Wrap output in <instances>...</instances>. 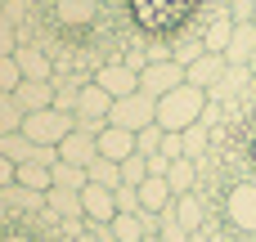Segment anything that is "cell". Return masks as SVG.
I'll return each mask as SVG.
<instances>
[{
	"label": "cell",
	"instance_id": "28",
	"mask_svg": "<svg viewBox=\"0 0 256 242\" xmlns=\"http://www.w3.org/2000/svg\"><path fill=\"white\" fill-rule=\"evenodd\" d=\"M162 135H166V130H162L158 121H153V126H144V130H135V153H140V157L162 153Z\"/></svg>",
	"mask_w": 256,
	"mask_h": 242
},
{
	"label": "cell",
	"instance_id": "1",
	"mask_svg": "<svg viewBox=\"0 0 256 242\" xmlns=\"http://www.w3.org/2000/svg\"><path fill=\"white\" fill-rule=\"evenodd\" d=\"M202 108H207V94L198 85H176L171 94L158 99V126L162 130H189L194 121H202Z\"/></svg>",
	"mask_w": 256,
	"mask_h": 242
},
{
	"label": "cell",
	"instance_id": "43",
	"mask_svg": "<svg viewBox=\"0 0 256 242\" xmlns=\"http://www.w3.org/2000/svg\"><path fill=\"white\" fill-rule=\"evenodd\" d=\"M4 242H27V238H4Z\"/></svg>",
	"mask_w": 256,
	"mask_h": 242
},
{
	"label": "cell",
	"instance_id": "10",
	"mask_svg": "<svg viewBox=\"0 0 256 242\" xmlns=\"http://www.w3.org/2000/svg\"><path fill=\"white\" fill-rule=\"evenodd\" d=\"M99 157V139L86 135V130H72L63 144H58V162H72V166H90Z\"/></svg>",
	"mask_w": 256,
	"mask_h": 242
},
{
	"label": "cell",
	"instance_id": "9",
	"mask_svg": "<svg viewBox=\"0 0 256 242\" xmlns=\"http://www.w3.org/2000/svg\"><path fill=\"white\" fill-rule=\"evenodd\" d=\"M14 58H18V67H22V81H50L58 67H54V58L40 49V45H18L14 49Z\"/></svg>",
	"mask_w": 256,
	"mask_h": 242
},
{
	"label": "cell",
	"instance_id": "44",
	"mask_svg": "<svg viewBox=\"0 0 256 242\" xmlns=\"http://www.w3.org/2000/svg\"><path fill=\"white\" fill-rule=\"evenodd\" d=\"M4 4H9V0H0V9H4Z\"/></svg>",
	"mask_w": 256,
	"mask_h": 242
},
{
	"label": "cell",
	"instance_id": "14",
	"mask_svg": "<svg viewBox=\"0 0 256 242\" xmlns=\"http://www.w3.org/2000/svg\"><path fill=\"white\" fill-rule=\"evenodd\" d=\"M94 139H99V157H108V162H126L135 153V135L122 130V126H104Z\"/></svg>",
	"mask_w": 256,
	"mask_h": 242
},
{
	"label": "cell",
	"instance_id": "22",
	"mask_svg": "<svg viewBox=\"0 0 256 242\" xmlns=\"http://www.w3.org/2000/svg\"><path fill=\"white\" fill-rule=\"evenodd\" d=\"M14 184H18V189H27V193H45V189L54 184V175H50V166H45V162H22V166H18V175H14Z\"/></svg>",
	"mask_w": 256,
	"mask_h": 242
},
{
	"label": "cell",
	"instance_id": "4",
	"mask_svg": "<svg viewBox=\"0 0 256 242\" xmlns=\"http://www.w3.org/2000/svg\"><path fill=\"white\" fill-rule=\"evenodd\" d=\"M158 121V99L153 94H144V90H135V94H126V99H112V117H108V126H122V130H144V126H153Z\"/></svg>",
	"mask_w": 256,
	"mask_h": 242
},
{
	"label": "cell",
	"instance_id": "31",
	"mask_svg": "<svg viewBox=\"0 0 256 242\" xmlns=\"http://www.w3.org/2000/svg\"><path fill=\"white\" fill-rule=\"evenodd\" d=\"M18 85H22V67H18V58H14V54H4V58H0V90H9V94H14Z\"/></svg>",
	"mask_w": 256,
	"mask_h": 242
},
{
	"label": "cell",
	"instance_id": "7",
	"mask_svg": "<svg viewBox=\"0 0 256 242\" xmlns=\"http://www.w3.org/2000/svg\"><path fill=\"white\" fill-rule=\"evenodd\" d=\"M81 216H86V225H108V220L117 216V198H112V189H104V184H86V189H81Z\"/></svg>",
	"mask_w": 256,
	"mask_h": 242
},
{
	"label": "cell",
	"instance_id": "6",
	"mask_svg": "<svg viewBox=\"0 0 256 242\" xmlns=\"http://www.w3.org/2000/svg\"><path fill=\"white\" fill-rule=\"evenodd\" d=\"M90 81H94V85H104L112 99H126V94H135V90H140V72H135L130 63H104Z\"/></svg>",
	"mask_w": 256,
	"mask_h": 242
},
{
	"label": "cell",
	"instance_id": "23",
	"mask_svg": "<svg viewBox=\"0 0 256 242\" xmlns=\"http://www.w3.org/2000/svg\"><path fill=\"white\" fill-rule=\"evenodd\" d=\"M230 36H234V22H230L225 13H216V18H207V27H202V49H212V54H225Z\"/></svg>",
	"mask_w": 256,
	"mask_h": 242
},
{
	"label": "cell",
	"instance_id": "37",
	"mask_svg": "<svg viewBox=\"0 0 256 242\" xmlns=\"http://www.w3.org/2000/svg\"><path fill=\"white\" fill-rule=\"evenodd\" d=\"M166 171H171V157L153 153V157H148V175H166Z\"/></svg>",
	"mask_w": 256,
	"mask_h": 242
},
{
	"label": "cell",
	"instance_id": "19",
	"mask_svg": "<svg viewBox=\"0 0 256 242\" xmlns=\"http://www.w3.org/2000/svg\"><path fill=\"white\" fill-rule=\"evenodd\" d=\"M176 220H180L189 234L207 225V202H202V193H198V189H194V193H180V198H176Z\"/></svg>",
	"mask_w": 256,
	"mask_h": 242
},
{
	"label": "cell",
	"instance_id": "39",
	"mask_svg": "<svg viewBox=\"0 0 256 242\" xmlns=\"http://www.w3.org/2000/svg\"><path fill=\"white\" fill-rule=\"evenodd\" d=\"M189 242H212V238H207L202 229H194V234H189Z\"/></svg>",
	"mask_w": 256,
	"mask_h": 242
},
{
	"label": "cell",
	"instance_id": "34",
	"mask_svg": "<svg viewBox=\"0 0 256 242\" xmlns=\"http://www.w3.org/2000/svg\"><path fill=\"white\" fill-rule=\"evenodd\" d=\"M198 54H207V49H202V40H184L180 49H171V58H176L180 67H189V63H194Z\"/></svg>",
	"mask_w": 256,
	"mask_h": 242
},
{
	"label": "cell",
	"instance_id": "38",
	"mask_svg": "<svg viewBox=\"0 0 256 242\" xmlns=\"http://www.w3.org/2000/svg\"><path fill=\"white\" fill-rule=\"evenodd\" d=\"M90 234H94V242H117V234H112V220H108V225H90Z\"/></svg>",
	"mask_w": 256,
	"mask_h": 242
},
{
	"label": "cell",
	"instance_id": "2",
	"mask_svg": "<svg viewBox=\"0 0 256 242\" xmlns=\"http://www.w3.org/2000/svg\"><path fill=\"white\" fill-rule=\"evenodd\" d=\"M72 130H76V117L63 112V108H40V112H27L22 117V135L36 139V144H54L58 148Z\"/></svg>",
	"mask_w": 256,
	"mask_h": 242
},
{
	"label": "cell",
	"instance_id": "26",
	"mask_svg": "<svg viewBox=\"0 0 256 242\" xmlns=\"http://www.w3.org/2000/svg\"><path fill=\"white\" fill-rule=\"evenodd\" d=\"M86 175H90V184H104V189H117V184H122V162H108V157H94V162L86 166Z\"/></svg>",
	"mask_w": 256,
	"mask_h": 242
},
{
	"label": "cell",
	"instance_id": "30",
	"mask_svg": "<svg viewBox=\"0 0 256 242\" xmlns=\"http://www.w3.org/2000/svg\"><path fill=\"white\" fill-rule=\"evenodd\" d=\"M18 45H22V27H18V22L0 9V58H4V54H14Z\"/></svg>",
	"mask_w": 256,
	"mask_h": 242
},
{
	"label": "cell",
	"instance_id": "8",
	"mask_svg": "<svg viewBox=\"0 0 256 242\" xmlns=\"http://www.w3.org/2000/svg\"><path fill=\"white\" fill-rule=\"evenodd\" d=\"M225 67H230V63H225V54H212V49H207V54H198V58L184 67V85H198V90L207 94V90L225 76Z\"/></svg>",
	"mask_w": 256,
	"mask_h": 242
},
{
	"label": "cell",
	"instance_id": "41",
	"mask_svg": "<svg viewBox=\"0 0 256 242\" xmlns=\"http://www.w3.org/2000/svg\"><path fill=\"white\" fill-rule=\"evenodd\" d=\"M248 72H252V76H256V54H252V58H248Z\"/></svg>",
	"mask_w": 256,
	"mask_h": 242
},
{
	"label": "cell",
	"instance_id": "5",
	"mask_svg": "<svg viewBox=\"0 0 256 242\" xmlns=\"http://www.w3.org/2000/svg\"><path fill=\"white\" fill-rule=\"evenodd\" d=\"M176 85H184V67H180L176 58H153V63L140 67V90H144V94L162 99V94H171Z\"/></svg>",
	"mask_w": 256,
	"mask_h": 242
},
{
	"label": "cell",
	"instance_id": "33",
	"mask_svg": "<svg viewBox=\"0 0 256 242\" xmlns=\"http://www.w3.org/2000/svg\"><path fill=\"white\" fill-rule=\"evenodd\" d=\"M225 18H230V22H252L256 18V0H230V4H225Z\"/></svg>",
	"mask_w": 256,
	"mask_h": 242
},
{
	"label": "cell",
	"instance_id": "45",
	"mask_svg": "<svg viewBox=\"0 0 256 242\" xmlns=\"http://www.w3.org/2000/svg\"><path fill=\"white\" fill-rule=\"evenodd\" d=\"M252 22H256V18H252Z\"/></svg>",
	"mask_w": 256,
	"mask_h": 242
},
{
	"label": "cell",
	"instance_id": "3",
	"mask_svg": "<svg viewBox=\"0 0 256 242\" xmlns=\"http://www.w3.org/2000/svg\"><path fill=\"white\" fill-rule=\"evenodd\" d=\"M76 130H86V135H99L104 126H108V117H112V94L104 90V85H94V81H86V90H81V99H76Z\"/></svg>",
	"mask_w": 256,
	"mask_h": 242
},
{
	"label": "cell",
	"instance_id": "18",
	"mask_svg": "<svg viewBox=\"0 0 256 242\" xmlns=\"http://www.w3.org/2000/svg\"><path fill=\"white\" fill-rule=\"evenodd\" d=\"M50 85H54V108L76 112V99H81L86 81H81V76H72V72H54V76H50Z\"/></svg>",
	"mask_w": 256,
	"mask_h": 242
},
{
	"label": "cell",
	"instance_id": "27",
	"mask_svg": "<svg viewBox=\"0 0 256 242\" xmlns=\"http://www.w3.org/2000/svg\"><path fill=\"white\" fill-rule=\"evenodd\" d=\"M14 130H22V108L9 90H0V135H14Z\"/></svg>",
	"mask_w": 256,
	"mask_h": 242
},
{
	"label": "cell",
	"instance_id": "36",
	"mask_svg": "<svg viewBox=\"0 0 256 242\" xmlns=\"http://www.w3.org/2000/svg\"><path fill=\"white\" fill-rule=\"evenodd\" d=\"M14 175H18V166H14V162L0 153V189H9V184H14Z\"/></svg>",
	"mask_w": 256,
	"mask_h": 242
},
{
	"label": "cell",
	"instance_id": "24",
	"mask_svg": "<svg viewBox=\"0 0 256 242\" xmlns=\"http://www.w3.org/2000/svg\"><path fill=\"white\" fill-rule=\"evenodd\" d=\"M50 175H54V184H58V189H72V193H81V189L90 184L86 166H72V162H54V166H50Z\"/></svg>",
	"mask_w": 256,
	"mask_h": 242
},
{
	"label": "cell",
	"instance_id": "20",
	"mask_svg": "<svg viewBox=\"0 0 256 242\" xmlns=\"http://www.w3.org/2000/svg\"><path fill=\"white\" fill-rule=\"evenodd\" d=\"M198 175H202V166H198V162L176 157V162H171V171H166V184H171V193L180 198V193H194V189H198Z\"/></svg>",
	"mask_w": 256,
	"mask_h": 242
},
{
	"label": "cell",
	"instance_id": "42",
	"mask_svg": "<svg viewBox=\"0 0 256 242\" xmlns=\"http://www.w3.org/2000/svg\"><path fill=\"white\" fill-rule=\"evenodd\" d=\"M144 242H162V238H158V234H148V238H144Z\"/></svg>",
	"mask_w": 256,
	"mask_h": 242
},
{
	"label": "cell",
	"instance_id": "21",
	"mask_svg": "<svg viewBox=\"0 0 256 242\" xmlns=\"http://www.w3.org/2000/svg\"><path fill=\"white\" fill-rule=\"evenodd\" d=\"M180 144H184V157L202 166V157H207V144H212V126H207V121H194L189 130H180Z\"/></svg>",
	"mask_w": 256,
	"mask_h": 242
},
{
	"label": "cell",
	"instance_id": "29",
	"mask_svg": "<svg viewBox=\"0 0 256 242\" xmlns=\"http://www.w3.org/2000/svg\"><path fill=\"white\" fill-rule=\"evenodd\" d=\"M148 180V157H140V153H130L126 162H122V184H130V189H140Z\"/></svg>",
	"mask_w": 256,
	"mask_h": 242
},
{
	"label": "cell",
	"instance_id": "32",
	"mask_svg": "<svg viewBox=\"0 0 256 242\" xmlns=\"http://www.w3.org/2000/svg\"><path fill=\"white\" fill-rule=\"evenodd\" d=\"M112 198H117V211H126V216H135V211H140V189L117 184V189H112Z\"/></svg>",
	"mask_w": 256,
	"mask_h": 242
},
{
	"label": "cell",
	"instance_id": "40",
	"mask_svg": "<svg viewBox=\"0 0 256 242\" xmlns=\"http://www.w3.org/2000/svg\"><path fill=\"white\" fill-rule=\"evenodd\" d=\"M76 242H94V234H90V229H81V234H76Z\"/></svg>",
	"mask_w": 256,
	"mask_h": 242
},
{
	"label": "cell",
	"instance_id": "16",
	"mask_svg": "<svg viewBox=\"0 0 256 242\" xmlns=\"http://www.w3.org/2000/svg\"><path fill=\"white\" fill-rule=\"evenodd\" d=\"M14 99H18V108H22V117H27V112L54 108V85H50V81H22V85L14 90Z\"/></svg>",
	"mask_w": 256,
	"mask_h": 242
},
{
	"label": "cell",
	"instance_id": "12",
	"mask_svg": "<svg viewBox=\"0 0 256 242\" xmlns=\"http://www.w3.org/2000/svg\"><path fill=\"white\" fill-rule=\"evenodd\" d=\"M230 220H234V229L256 234V184H238L230 193Z\"/></svg>",
	"mask_w": 256,
	"mask_h": 242
},
{
	"label": "cell",
	"instance_id": "25",
	"mask_svg": "<svg viewBox=\"0 0 256 242\" xmlns=\"http://www.w3.org/2000/svg\"><path fill=\"white\" fill-rule=\"evenodd\" d=\"M112 234H117V242H144V238H148V229H144L140 211H135V216L117 211V216H112Z\"/></svg>",
	"mask_w": 256,
	"mask_h": 242
},
{
	"label": "cell",
	"instance_id": "15",
	"mask_svg": "<svg viewBox=\"0 0 256 242\" xmlns=\"http://www.w3.org/2000/svg\"><path fill=\"white\" fill-rule=\"evenodd\" d=\"M252 81H256V76L248 72V67H225V76L207 90V103H230V99H238Z\"/></svg>",
	"mask_w": 256,
	"mask_h": 242
},
{
	"label": "cell",
	"instance_id": "11",
	"mask_svg": "<svg viewBox=\"0 0 256 242\" xmlns=\"http://www.w3.org/2000/svg\"><path fill=\"white\" fill-rule=\"evenodd\" d=\"M45 207H50L58 220H68V229H76V220H86V216H81V193H72V189L50 184V189H45ZM76 234H81V229H76Z\"/></svg>",
	"mask_w": 256,
	"mask_h": 242
},
{
	"label": "cell",
	"instance_id": "17",
	"mask_svg": "<svg viewBox=\"0 0 256 242\" xmlns=\"http://www.w3.org/2000/svg\"><path fill=\"white\" fill-rule=\"evenodd\" d=\"M176 202V193H171V184H166V175H148L144 184H140V211H166Z\"/></svg>",
	"mask_w": 256,
	"mask_h": 242
},
{
	"label": "cell",
	"instance_id": "35",
	"mask_svg": "<svg viewBox=\"0 0 256 242\" xmlns=\"http://www.w3.org/2000/svg\"><path fill=\"white\" fill-rule=\"evenodd\" d=\"M162 157H171V162H176V157H184V144H180V135H176V130H166V135H162Z\"/></svg>",
	"mask_w": 256,
	"mask_h": 242
},
{
	"label": "cell",
	"instance_id": "13",
	"mask_svg": "<svg viewBox=\"0 0 256 242\" xmlns=\"http://www.w3.org/2000/svg\"><path fill=\"white\" fill-rule=\"evenodd\" d=\"M252 54H256V22H234V36L225 45V63L230 67H248Z\"/></svg>",
	"mask_w": 256,
	"mask_h": 242
}]
</instances>
